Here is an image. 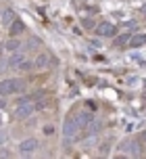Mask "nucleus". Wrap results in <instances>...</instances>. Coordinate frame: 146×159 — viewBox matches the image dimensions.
<instances>
[{
    "label": "nucleus",
    "mask_w": 146,
    "mask_h": 159,
    "mask_svg": "<svg viewBox=\"0 0 146 159\" xmlns=\"http://www.w3.org/2000/svg\"><path fill=\"white\" fill-rule=\"evenodd\" d=\"M33 111H36V105H33V101H32V98H27V96L19 98V103L15 105V117H19V119L29 117Z\"/></svg>",
    "instance_id": "obj_1"
},
{
    "label": "nucleus",
    "mask_w": 146,
    "mask_h": 159,
    "mask_svg": "<svg viewBox=\"0 0 146 159\" xmlns=\"http://www.w3.org/2000/svg\"><path fill=\"white\" fill-rule=\"evenodd\" d=\"M23 88V82H19V80H2L0 82V96H6V94H15L17 90H21Z\"/></svg>",
    "instance_id": "obj_2"
},
{
    "label": "nucleus",
    "mask_w": 146,
    "mask_h": 159,
    "mask_svg": "<svg viewBox=\"0 0 146 159\" xmlns=\"http://www.w3.org/2000/svg\"><path fill=\"white\" fill-rule=\"evenodd\" d=\"M8 67H13V69H23V71H27L29 67H32V63L25 59L23 55H13L11 57V61H8Z\"/></svg>",
    "instance_id": "obj_3"
},
{
    "label": "nucleus",
    "mask_w": 146,
    "mask_h": 159,
    "mask_svg": "<svg viewBox=\"0 0 146 159\" xmlns=\"http://www.w3.org/2000/svg\"><path fill=\"white\" fill-rule=\"evenodd\" d=\"M63 132H65V138H67V140H71L73 136L77 134V121H75V117H73V115H69V117H67L65 130H63Z\"/></svg>",
    "instance_id": "obj_4"
},
{
    "label": "nucleus",
    "mask_w": 146,
    "mask_h": 159,
    "mask_svg": "<svg viewBox=\"0 0 146 159\" xmlns=\"http://www.w3.org/2000/svg\"><path fill=\"white\" fill-rule=\"evenodd\" d=\"M115 25L113 23H109V21H102V23L96 27V34L98 36H106V38H111V36H115Z\"/></svg>",
    "instance_id": "obj_5"
},
{
    "label": "nucleus",
    "mask_w": 146,
    "mask_h": 159,
    "mask_svg": "<svg viewBox=\"0 0 146 159\" xmlns=\"http://www.w3.org/2000/svg\"><path fill=\"white\" fill-rule=\"evenodd\" d=\"M73 117H75V121H77V128H86L90 124L92 115H90V111H79L77 115H73Z\"/></svg>",
    "instance_id": "obj_6"
},
{
    "label": "nucleus",
    "mask_w": 146,
    "mask_h": 159,
    "mask_svg": "<svg viewBox=\"0 0 146 159\" xmlns=\"http://www.w3.org/2000/svg\"><path fill=\"white\" fill-rule=\"evenodd\" d=\"M36 147H38V140H36V138H27V140H23V143H21V147H19V149H21V153H23V155H27V153L36 151Z\"/></svg>",
    "instance_id": "obj_7"
},
{
    "label": "nucleus",
    "mask_w": 146,
    "mask_h": 159,
    "mask_svg": "<svg viewBox=\"0 0 146 159\" xmlns=\"http://www.w3.org/2000/svg\"><path fill=\"white\" fill-rule=\"evenodd\" d=\"M8 30H11V36H17V34L23 32V21H19V19H13V23L8 25Z\"/></svg>",
    "instance_id": "obj_8"
},
{
    "label": "nucleus",
    "mask_w": 146,
    "mask_h": 159,
    "mask_svg": "<svg viewBox=\"0 0 146 159\" xmlns=\"http://www.w3.org/2000/svg\"><path fill=\"white\" fill-rule=\"evenodd\" d=\"M146 44V34H138V36H134V38H130V46H144Z\"/></svg>",
    "instance_id": "obj_9"
},
{
    "label": "nucleus",
    "mask_w": 146,
    "mask_h": 159,
    "mask_svg": "<svg viewBox=\"0 0 146 159\" xmlns=\"http://www.w3.org/2000/svg\"><path fill=\"white\" fill-rule=\"evenodd\" d=\"M13 19H15L13 8H4V11H2V23H4V25H11V23H13Z\"/></svg>",
    "instance_id": "obj_10"
},
{
    "label": "nucleus",
    "mask_w": 146,
    "mask_h": 159,
    "mask_svg": "<svg viewBox=\"0 0 146 159\" xmlns=\"http://www.w3.org/2000/svg\"><path fill=\"white\" fill-rule=\"evenodd\" d=\"M50 65V57L48 55H40L38 57V61H36V67H40V69H46Z\"/></svg>",
    "instance_id": "obj_11"
},
{
    "label": "nucleus",
    "mask_w": 146,
    "mask_h": 159,
    "mask_svg": "<svg viewBox=\"0 0 146 159\" xmlns=\"http://www.w3.org/2000/svg\"><path fill=\"white\" fill-rule=\"evenodd\" d=\"M121 153L134 155V140H123V143H121Z\"/></svg>",
    "instance_id": "obj_12"
},
{
    "label": "nucleus",
    "mask_w": 146,
    "mask_h": 159,
    "mask_svg": "<svg viewBox=\"0 0 146 159\" xmlns=\"http://www.w3.org/2000/svg\"><path fill=\"white\" fill-rule=\"evenodd\" d=\"M115 44H117V46H125V44H130V36H127V34L117 36V38H115Z\"/></svg>",
    "instance_id": "obj_13"
},
{
    "label": "nucleus",
    "mask_w": 146,
    "mask_h": 159,
    "mask_svg": "<svg viewBox=\"0 0 146 159\" xmlns=\"http://www.w3.org/2000/svg\"><path fill=\"white\" fill-rule=\"evenodd\" d=\"M19 46H21V44H19L17 40H8V44H6V50H11V52H15V50H19Z\"/></svg>",
    "instance_id": "obj_14"
},
{
    "label": "nucleus",
    "mask_w": 146,
    "mask_h": 159,
    "mask_svg": "<svg viewBox=\"0 0 146 159\" xmlns=\"http://www.w3.org/2000/svg\"><path fill=\"white\" fill-rule=\"evenodd\" d=\"M4 140H6V134H0V144L4 143Z\"/></svg>",
    "instance_id": "obj_15"
},
{
    "label": "nucleus",
    "mask_w": 146,
    "mask_h": 159,
    "mask_svg": "<svg viewBox=\"0 0 146 159\" xmlns=\"http://www.w3.org/2000/svg\"><path fill=\"white\" fill-rule=\"evenodd\" d=\"M142 143L146 144V132H142Z\"/></svg>",
    "instance_id": "obj_16"
},
{
    "label": "nucleus",
    "mask_w": 146,
    "mask_h": 159,
    "mask_svg": "<svg viewBox=\"0 0 146 159\" xmlns=\"http://www.w3.org/2000/svg\"><path fill=\"white\" fill-rule=\"evenodd\" d=\"M142 13H146V4H144V7H142Z\"/></svg>",
    "instance_id": "obj_17"
},
{
    "label": "nucleus",
    "mask_w": 146,
    "mask_h": 159,
    "mask_svg": "<svg viewBox=\"0 0 146 159\" xmlns=\"http://www.w3.org/2000/svg\"><path fill=\"white\" fill-rule=\"evenodd\" d=\"M0 67H2V65H0Z\"/></svg>",
    "instance_id": "obj_18"
}]
</instances>
